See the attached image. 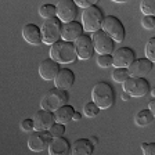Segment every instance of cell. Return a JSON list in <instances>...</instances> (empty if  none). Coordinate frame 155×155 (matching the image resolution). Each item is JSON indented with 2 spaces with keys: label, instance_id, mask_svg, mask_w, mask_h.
Segmentation results:
<instances>
[{
  "label": "cell",
  "instance_id": "1",
  "mask_svg": "<svg viewBox=\"0 0 155 155\" xmlns=\"http://www.w3.org/2000/svg\"><path fill=\"white\" fill-rule=\"evenodd\" d=\"M91 101L100 110H108L115 103V91L108 82H97L91 90Z\"/></svg>",
  "mask_w": 155,
  "mask_h": 155
},
{
  "label": "cell",
  "instance_id": "2",
  "mask_svg": "<svg viewBox=\"0 0 155 155\" xmlns=\"http://www.w3.org/2000/svg\"><path fill=\"white\" fill-rule=\"evenodd\" d=\"M50 58L58 64H71L78 60V53L75 43L60 40L50 47Z\"/></svg>",
  "mask_w": 155,
  "mask_h": 155
},
{
  "label": "cell",
  "instance_id": "3",
  "mask_svg": "<svg viewBox=\"0 0 155 155\" xmlns=\"http://www.w3.org/2000/svg\"><path fill=\"white\" fill-rule=\"evenodd\" d=\"M68 100H69V96H68L67 90L54 87V89H50V90L43 96L42 101H40V107H42V110L50 111V112H55V111L60 110L61 107L67 105Z\"/></svg>",
  "mask_w": 155,
  "mask_h": 155
},
{
  "label": "cell",
  "instance_id": "4",
  "mask_svg": "<svg viewBox=\"0 0 155 155\" xmlns=\"http://www.w3.org/2000/svg\"><path fill=\"white\" fill-rule=\"evenodd\" d=\"M104 14L101 11V8L98 6H91L89 8L83 10L82 13V25L86 32L91 33L100 31L103 26V21H104Z\"/></svg>",
  "mask_w": 155,
  "mask_h": 155
},
{
  "label": "cell",
  "instance_id": "5",
  "mask_svg": "<svg viewBox=\"0 0 155 155\" xmlns=\"http://www.w3.org/2000/svg\"><path fill=\"white\" fill-rule=\"evenodd\" d=\"M62 25L61 19L58 17L50 19H45V22L42 24V36H43V43L46 45H54V43L62 40L61 33H62Z\"/></svg>",
  "mask_w": 155,
  "mask_h": 155
},
{
  "label": "cell",
  "instance_id": "6",
  "mask_svg": "<svg viewBox=\"0 0 155 155\" xmlns=\"http://www.w3.org/2000/svg\"><path fill=\"white\" fill-rule=\"evenodd\" d=\"M101 29H103L107 35H110L115 42L120 43V42L125 40V36H126L125 26H123L122 21H120L118 17L105 15V18H104V21H103V26H101Z\"/></svg>",
  "mask_w": 155,
  "mask_h": 155
},
{
  "label": "cell",
  "instance_id": "7",
  "mask_svg": "<svg viewBox=\"0 0 155 155\" xmlns=\"http://www.w3.org/2000/svg\"><path fill=\"white\" fill-rule=\"evenodd\" d=\"M122 89L130 97H144L151 90L147 79H144V78H133V76H130L129 79H126L123 82Z\"/></svg>",
  "mask_w": 155,
  "mask_h": 155
},
{
  "label": "cell",
  "instance_id": "8",
  "mask_svg": "<svg viewBox=\"0 0 155 155\" xmlns=\"http://www.w3.org/2000/svg\"><path fill=\"white\" fill-rule=\"evenodd\" d=\"M53 141V136L48 130H35L28 139V147L31 151L42 152L50 147Z\"/></svg>",
  "mask_w": 155,
  "mask_h": 155
},
{
  "label": "cell",
  "instance_id": "9",
  "mask_svg": "<svg viewBox=\"0 0 155 155\" xmlns=\"http://www.w3.org/2000/svg\"><path fill=\"white\" fill-rule=\"evenodd\" d=\"M91 39H93L94 50H96V53H98V55L112 54V51L115 50V40L110 35H107L103 29L94 32L91 35Z\"/></svg>",
  "mask_w": 155,
  "mask_h": 155
},
{
  "label": "cell",
  "instance_id": "10",
  "mask_svg": "<svg viewBox=\"0 0 155 155\" xmlns=\"http://www.w3.org/2000/svg\"><path fill=\"white\" fill-rule=\"evenodd\" d=\"M78 8L75 0H61L57 3V17L62 24L72 22L78 17Z\"/></svg>",
  "mask_w": 155,
  "mask_h": 155
},
{
  "label": "cell",
  "instance_id": "11",
  "mask_svg": "<svg viewBox=\"0 0 155 155\" xmlns=\"http://www.w3.org/2000/svg\"><path fill=\"white\" fill-rule=\"evenodd\" d=\"M136 61V53L130 47H120L112 54V65L115 68H129Z\"/></svg>",
  "mask_w": 155,
  "mask_h": 155
},
{
  "label": "cell",
  "instance_id": "12",
  "mask_svg": "<svg viewBox=\"0 0 155 155\" xmlns=\"http://www.w3.org/2000/svg\"><path fill=\"white\" fill-rule=\"evenodd\" d=\"M75 47H76L78 58L79 60H89L90 57H93L94 54V45H93V39L90 35H83L75 42Z\"/></svg>",
  "mask_w": 155,
  "mask_h": 155
},
{
  "label": "cell",
  "instance_id": "13",
  "mask_svg": "<svg viewBox=\"0 0 155 155\" xmlns=\"http://www.w3.org/2000/svg\"><path fill=\"white\" fill-rule=\"evenodd\" d=\"M154 68V62H151L148 58H136V61L130 65L129 69V75L133 78H145Z\"/></svg>",
  "mask_w": 155,
  "mask_h": 155
},
{
  "label": "cell",
  "instance_id": "14",
  "mask_svg": "<svg viewBox=\"0 0 155 155\" xmlns=\"http://www.w3.org/2000/svg\"><path fill=\"white\" fill-rule=\"evenodd\" d=\"M60 71H61L60 64L54 61L53 58H46L39 65V75L45 81H54Z\"/></svg>",
  "mask_w": 155,
  "mask_h": 155
},
{
  "label": "cell",
  "instance_id": "15",
  "mask_svg": "<svg viewBox=\"0 0 155 155\" xmlns=\"http://www.w3.org/2000/svg\"><path fill=\"white\" fill-rule=\"evenodd\" d=\"M83 32H84L83 25L79 24L78 21H72V22H68V24H64V25H62L61 38H62V40H65V42L75 43L78 39L83 35Z\"/></svg>",
  "mask_w": 155,
  "mask_h": 155
},
{
  "label": "cell",
  "instance_id": "16",
  "mask_svg": "<svg viewBox=\"0 0 155 155\" xmlns=\"http://www.w3.org/2000/svg\"><path fill=\"white\" fill-rule=\"evenodd\" d=\"M33 122H35V130H50V127L55 123L54 114L46 110H39L38 112H35Z\"/></svg>",
  "mask_w": 155,
  "mask_h": 155
},
{
  "label": "cell",
  "instance_id": "17",
  "mask_svg": "<svg viewBox=\"0 0 155 155\" xmlns=\"http://www.w3.org/2000/svg\"><path fill=\"white\" fill-rule=\"evenodd\" d=\"M22 38L25 42L29 45L39 46L43 43V36H42V29L39 28L36 24H26L22 28Z\"/></svg>",
  "mask_w": 155,
  "mask_h": 155
},
{
  "label": "cell",
  "instance_id": "18",
  "mask_svg": "<svg viewBox=\"0 0 155 155\" xmlns=\"http://www.w3.org/2000/svg\"><path fill=\"white\" fill-rule=\"evenodd\" d=\"M71 145L72 144L64 136L53 139L51 144L48 147V155H71Z\"/></svg>",
  "mask_w": 155,
  "mask_h": 155
},
{
  "label": "cell",
  "instance_id": "19",
  "mask_svg": "<svg viewBox=\"0 0 155 155\" xmlns=\"http://www.w3.org/2000/svg\"><path fill=\"white\" fill-rule=\"evenodd\" d=\"M75 83V74L68 69V68H64L60 71V74L57 75V78L54 79V84L58 89H62V90H69Z\"/></svg>",
  "mask_w": 155,
  "mask_h": 155
},
{
  "label": "cell",
  "instance_id": "20",
  "mask_svg": "<svg viewBox=\"0 0 155 155\" xmlns=\"http://www.w3.org/2000/svg\"><path fill=\"white\" fill-rule=\"evenodd\" d=\"M94 144L90 139H78L71 145V155H91Z\"/></svg>",
  "mask_w": 155,
  "mask_h": 155
},
{
  "label": "cell",
  "instance_id": "21",
  "mask_svg": "<svg viewBox=\"0 0 155 155\" xmlns=\"http://www.w3.org/2000/svg\"><path fill=\"white\" fill-rule=\"evenodd\" d=\"M76 112L75 111V108L72 105H69V104H67V105L61 107L60 110H57L54 112V118H55V122L57 123H62V125H65V123L71 122L72 119H74V114Z\"/></svg>",
  "mask_w": 155,
  "mask_h": 155
},
{
  "label": "cell",
  "instance_id": "22",
  "mask_svg": "<svg viewBox=\"0 0 155 155\" xmlns=\"http://www.w3.org/2000/svg\"><path fill=\"white\" fill-rule=\"evenodd\" d=\"M152 120H154V115H152V112L148 110V108L139 111V112L134 115V123L137 126H140V127L148 126Z\"/></svg>",
  "mask_w": 155,
  "mask_h": 155
},
{
  "label": "cell",
  "instance_id": "23",
  "mask_svg": "<svg viewBox=\"0 0 155 155\" xmlns=\"http://www.w3.org/2000/svg\"><path fill=\"white\" fill-rule=\"evenodd\" d=\"M39 14L45 19L54 18V17H57V6H54V4H43L39 8Z\"/></svg>",
  "mask_w": 155,
  "mask_h": 155
},
{
  "label": "cell",
  "instance_id": "24",
  "mask_svg": "<svg viewBox=\"0 0 155 155\" xmlns=\"http://www.w3.org/2000/svg\"><path fill=\"white\" fill-rule=\"evenodd\" d=\"M112 79L116 82V83H123L126 79H129V69L127 68H115L112 71Z\"/></svg>",
  "mask_w": 155,
  "mask_h": 155
},
{
  "label": "cell",
  "instance_id": "25",
  "mask_svg": "<svg viewBox=\"0 0 155 155\" xmlns=\"http://www.w3.org/2000/svg\"><path fill=\"white\" fill-rule=\"evenodd\" d=\"M140 10L144 15L155 17V0H143L140 3Z\"/></svg>",
  "mask_w": 155,
  "mask_h": 155
},
{
  "label": "cell",
  "instance_id": "26",
  "mask_svg": "<svg viewBox=\"0 0 155 155\" xmlns=\"http://www.w3.org/2000/svg\"><path fill=\"white\" fill-rule=\"evenodd\" d=\"M145 58H148L151 62H155V38H150L145 43Z\"/></svg>",
  "mask_w": 155,
  "mask_h": 155
},
{
  "label": "cell",
  "instance_id": "27",
  "mask_svg": "<svg viewBox=\"0 0 155 155\" xmlns=\"http://www.w3.org/2000/svg\"><path fill=\"white\" fill-rule=\"evenodd\" d=\"M83 114L87 118H94V116H97L100 114V108H98L93 101H87L83 105Z\"/></svg>",
  "mask_w": 155,
  "mask_h": 155
},
{
  "label": "cell",
  "instance_id": "28",
  "mask_svg": "<svg viewBox=\"0 0 155 155\" xmlns=\"http://www.w3.org/2000/svg\"><path fill=\"white\" fill-rule=\"evenodd\" d=\"M97 65L101 68H108L112 65V54H101L97 55Z\"/></svg>",
  "mask_w": 155,
  "mask_h": 155
},
{
  "label": "cell",
  "instance_id": "29",
  "mask_svg": "<svg viewBox=\"0 0 155 155\" xmlns=\"http://www.w3.org/2000/svg\"><path fill=\"white\" fill-rule=\"evenodd\" d=\"M50 134L53 136V139H57V137H62V134L65 133V125H62V123H57L55 122L54 125L50 127Z\"/></svg>",
  "mask_w": 155,
  "mask_h": 155
},
{
  "label": "cell",
  "instance_id": "30",
  "mask_svg": "<svg viewBox=\"0 0 155 155\" xmlns=\"http://www.w3.org/2000/svg\"><path fill=\"white\" fill-rule=\"evenodd\" d=\"M141 25L145 29H155V17L152 15H144L141 19Z\"/></svg>",
  "mask_w": 155,
  "mask_h": 155
},
{
  "label": "cell",
  "instance_id": "31",
  "mask_svg": "<svg viewBox=\"0 0 155 155\" xmlns=\"http://www.w3.org/2000/svg\"><path fill=\"white\" fill-rule=\"evenodd\" d=\"M141 151L143 155H155V143H143Z\"/></svg>",
  "mask_w": 155,
  "mask_h": 155
},
{
  "label": "cell",
  "instance_id": "32",
  "mask_svg": "<svg viewBox=\"0 0 155 155\" xmlns=\"http://www.w3.org/2000/svg\"><path fill=\"white\" fill-rule=\"evenodd\" d=\"M75 3H76L78 7L86 10V8H89V7H91V6H96L97 0H75Z\"/></svg>",
  "mask_w": 155,
  "mask_h": 155
},
{
  "label": "cell",
  "instance_id": "33",
  "mask_svg": "<svg viewBox=\"0 0 155 155\" xmlns=\"http://www.w3.org/2000/svg\"><path fill=\"white\" fill-rule=\"evenodd\" d=\"M21 129H22L24 132H32V130L35 129V122H33V119H24L22 122H21Z\"/></svg>",
  "mask_w": 155,
  "mask_h": 155
},
{
  "label": "cell",
  "instance_id": "34",
  "mask_svg": "<svg viewBox=\"0 0 155 155\" xmlns=\"http://www.w3.org/2000/svg\"><path fill=\"white\" fill-rule=\"evenodd\" d=\"M148 110L152 112V115H154V118H155V98H152L151 101H150V104H148Z\"/></svg>",
  "mask_w": 155,
  "mask_h": 155
},
{
  "label": "cell",
  "instance_id": "35",
  "mask_svg": "<svg viewBox=\"0 0 155 155\" xmlns=\"http://www.w3.org/2000/svg\"><path fill=\"white\" fill-rule=\"evenodd\" d=\"M82 119V114L81 112H75L74 114V119H72V120H76V122H78V120H81Z\"/></svg>",
  "mask_w": 155,
  "mask_h": 155
},
{
  "label": "cell",
  "instance_id": "36",
  "mask_svg": "<svg viewBox=\"0 0 155 155\" xmlns=\"http://www.w3.org/2000/svg\"><path fill=\"white\" fill-rule=\"evenodd\" d=\"M120 98H122L123 101H127V100H129V98H130V96H129V94H127V93H125V91H123V93L120 94Z\"/></svg>",
  "mask_w": 155,
  "mask_h": 155
},
{
  "label": "cell",
  "instance_id": "37",
  "mask_svg": "<svg viewBox=\"0 0 155 155\" xmlns=\"http://www.w3.org/2000/svg\"><path fill=\"white\" fill-rule=\"evenodd\" d=\"M90 140H91V143H93L94 145L97 144V141H98V140H97V137H90Z\"/></svg>",
  "mask_w": 155,
  "mask_h": 155
},
{
  "label": "cell",
  "instance_id": "38",
  "mask_svg": "<svg viewBox=\"0 0 155 155\" xmlns=\"http://www.w3.org/2000/svg\"><path fill=\"white\" fill-rule=\"evenodd\" d=\"M151 94H152V97L155 98V87H152V89H151Z\"/></svg>",
  "mask_w": 155,
  "mask_h": 155
}]
</instances>
